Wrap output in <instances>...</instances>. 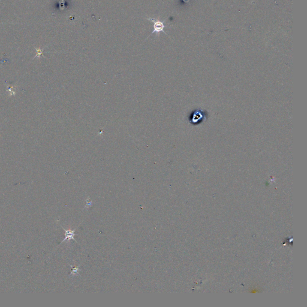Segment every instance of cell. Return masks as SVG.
<instances>
[{"label":"cell","instance_id":"1","mask_svg":"<svg viewBox=\"0 0 307 307\" xmlns=\"http://www.w3.org/2000/svg\"><path fill=\"white\" fill-rule=\"evenodd\" d=\"M147 19L154 22V31L152 32L151 34H153L154 33L158 34L160 32H163L164 34H167L164 31V28L166 27V25L164 23V21L162 22L158 19H155L151 18H148Z\"/></svg>","mask_w":307,"mask_h":307},{"label":"cell","instance_id":"2","mask_svg":"<svg viewBox=\"0 0 307 307\" xmlns=\"http://www.w3.org/2000/svg\"><path fill=\"white\" fill-rule=\"evenodd\" d=\"M61 227H62V226H61ZM62 229H64V232H65V238L64 239V240L61 242V243H62V242H64V241H69V240H70V239H72V240H73V241H76L75 240L74 238V235H75V230H76V229H74V230H66V229H65L64 227H62Z\"/></svg>","mask_w":307,"mask_h":307},{"label":"cell","instance_id":"3","mask_svg":"<svg viewBox=\"0 0 307 307\" xmlns=\"http://www.w3.org/2000/svg\"><path fill=\"white\" fill-rule=\"evenodd\" d=\"M203 118V115L201 112H197L195 113H194L193 114V118H192V122L193 123H196L199 122L201 119Z\"/></svg>","mask_w":307,"mask_h":307},{"label":"cell","instance_id":"4","mask_svg":"<svg viewBox=\"0 0 307 307\" xmlns=\"http://www.w3.org/2000/svg\"><path fill=\"white\" fill-rule=\"evenodd\" d=\"M36 52H37V55H36V57H37V56L40 57V55L43 54V49H41L40 48H39V49L36 48Z\"/></svg>","mask_w":307,"mask_h":307},{"label":"cell","instance_id":"5","mask_svg":"<svg viewBox=\"0 0 307 307\" xmlns=\"http://www.w3.org/2000/svg\"><path fill=\"white\" fill-rule=\"evenodd\" d=\"M78 270H79V269H78L77 268H76V267L73 268L72 269V272H71V274H76Z\"/></svg>","mask_w":307,"mask_h":307}]
</instances>
